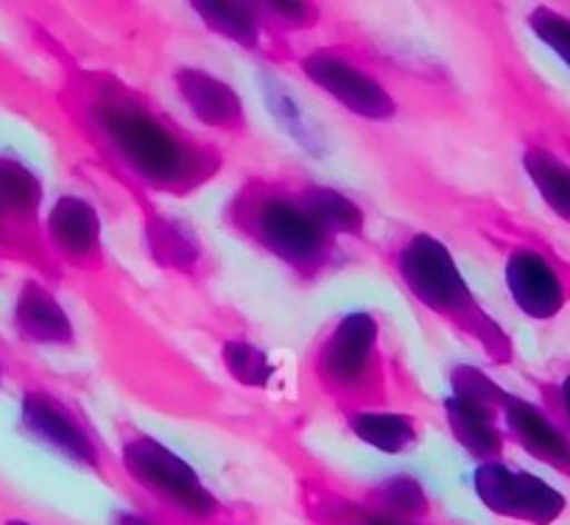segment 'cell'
<instances>
[{
  "instance_id": "83f0119b",
  "label": "cell",
  "mask_w": 570,
  "mask_h": 525,
  "mask_svg": "<svg viewBox=\"0 0 570 525\" xmlns=\"http://www.w3.org/2000/svg\"><path fill=\"white\" fill-rule=\"evenodd\" d=\"M109 525H160L155 517H149V514L142 512H135V508H118V512L112 514V523Z\"/></svg>"
},
{
  "instance_id": "5b68a950",
  "label": "cell",
  "mask_w": 570,
  "mask_h": 525,
  "mask_svg": "<svg viewBox=\"0 0 570 525\" xmlns=\"http://www.w3.org/2000/svg\"><path fill=\"white\" fill-rule=\"evenodd\" d=\"M120 467L131 484L185 525H210L222 517V501L213 495L199 469L174 447L146 430H120Z\"/></svg>"
},
{
  "instance_id": "7c38bea8",
  "label": "cell",
  "mask_w": 570,
  "mask_h": 525,
  "mask_svg": "<svg viewBox=\"0 0 570 525\" xmlns=\"http://www.w3.org/2000/svg\"><path fill=\"white\" fill-rule=\"evenodd\" d=\"M501 425L509 445H518L534 462L570 478V439L540 403L514 392H503Z\"/></svg>"
},
{
  "instance_id": "cb8c5ba5",
  "label": "cell",
  "mask_w": 570,
  "mask_h": 525,
  "mask_svg": "<svg viewBox=\"0 0 570 525\" xmlns=\"http://www.w3.org/2000/svg\"><path fill=\"white\" fill-rule=\"evenodd\" d=\"M531 34L542 42L551 53L562 59L570 70V14L551 7H537L525 14Z\"/></svg>"
},
{
  "instance_id": "ba28073f",
  "label": "cell",
  "mask_w": 570,
  "mask_h": 525,
  "mask_svg": "<svg viewBox=\"0 0 570 525\" xmlns=\"http://www.w3.org/2000/svg\"><path fill=\"white\" fill-rule=\"evenodd\" d=\"M473 492L487 512L514 523L553 525L568 512V497L551 481L503 458L475 464Z\"/></svg>"
},
{
  "instance_id": "4316f807",
  "label": "cell",
  "mask_w": 570,
  "mask_h": 525,
  "mask_svg": "<svg viewBox=\"0 0 570 525\" xmlns=\"http://www.w3.org/2000/svg\"><path fill=\"white\" fill-rule=\"evenodd\" d=\"M342 525H416V523H394V519L377 517V514L366 512L364 506H358V508H353L350 514H344Z\"/></svg>"
},
{
  "instance_id": "e0dca14e",
  "label": "cell",
  "mask_w": 570,
  "mask_h": 525,
  "mask_svg": "<svg viewBox=\"0 0 570 525\" xmlns=\"http://www.w3.org/2000/svg\"><path fill=\"white\" fill-rule=\"evenodd\" d=\"M146 244L157 266L177 275H196L205 266V244L185 218L151 210L146 216Z\"/></svg>"
},
{
  "instance_id": "277c9868",
  "label": "cell",
  "mask_w": 570,
  "mask_h": 525,
  "mask_svg": "<svg viewBox=\"0 0 570 525\" xmlns=\"http://www.w3.org/2000/svg\"><path fill=\"white\" fill-rule=\"evenodd\" d=\"M311 372L344 412L389 408V360L377 314L347 310L338 316L316 341Z\"/></svg>"
},
{
  "instance_id": "f546056e",
  "label": "cell",
  "mask_w": 570,
  "mask_h": 525,
  "mask_svg": "<svg viewBox=\"0 0 570 525\" xmlns=\"http://www.w3.org/2000/svg\"><path fill=\"white\" fill-rule=\"evenodd\" d=\"M3 383H7V360L0 355V388H3Z\"/></svg>"
},
{
  "instance_id": "ac0fdd59",
  "label": "cell",
  "mask_w": 570,
  "mask_h": 525,
  "mask_svg": "<svg viewBox=\"0 0 570 525\" xmlns=\"http://www.w3.org/2000/svg\"><path fill=\"white\" fill-rule=\"evenodd\" d=\"M442 414H445V425L451 430L453 442L470 458H475V464L503 458L509 442L498 414L470 406V403L459 400L453 394H448L445 400H442Z\"/></svg>"
},
{
  "instance_id": "f1b7e54d",
  "label": "cell",
  "mask_w": 570,
  "mask_h": 525,
  "mask_svg": "<svg viewBox=\"0 0 570 525\" xmlns=\"http://www.w3.org/2000/svg\"><path fill=\"white\" fill-rule=\"evenodd\" d=\"M3 525H35V523H31V519H26V517H9Z\"/></svg>"
},
{
  "instance_id": "6da1fadb",
  "label": "cell",
  "mask_w": 570,
  "mask_h": 525,
  "mask_svg": "<svg viewBox=\"0 0 570 525\" xmlns=\"http://www.w3.org/2000/svg\"><path fill=\"white\" fill-rule=\"evenodd\" d=\"M70 109L90 143L137 188L190 196L224 168V151L163 112L115 76L90 73L70 85Z\"/></svg>"
},
{
  "instance_id": "484cf974",
  "label": "cell",
  "mask_w": 570,
  "mask_h": 525,
  "mask_svg": "<svg viewBox=\"0 0 570 525\" xmlns=\"http://www.w3.org/2000/svg\"><path fill=\"white\" fill-rule=\"evenodd\" d=\"M546 397H542V408L553 417V423L568 434L570 439V372L562 375L559 380H553L551 386H546Z\"/></svg>"
},
{
  "instance_id": "44dd1931",
  "label": "cell",
  "mask_w": 570,
  "mask_h": 525,
  "mask_svg": "<svg viewBox=\"0 0 570 525\" xmlns=\"http://www.w3.org/2000/svg\"><path fill=\"white\" fill-rule=\"evenodd\" d=\"M297 190L299 196H303L305 205H308V210L314 212L316 221H320L333 238H364L366 212L353 196L322 182H299Z\"/></svg>"
},
{
  "instance_id": "3957f363",
  "label": "cell",
  "mask_w": 570,
  "mask_h": 525,
  "mask_svg": "<svg viewBox=\"0 0 570 525\" xmlns=\"http://www.w3.org/2000/svg\"><path fill=\"white\" fill-rule=\"evenodd\" d=\"M392 266L405 291L445 325L479 344L492 364L512 360V341L473 291L453 251L440 238L414 232L394 249Z\"/></svg>"
},
{
  "instance_id": "30bf717a",
  "label": "cell",
  "mask_w": 570,
  "mask_h": 525,
  "mask_svg": "<svg viewBox=\"0 0 570 525\" xmlns=\"http://www.w3.org/2000/svg\"><path fill=\"white\" fill-rule=\"evenodd\" d=\"M46 246L51 260L81 275H98L104 255V221L87 196L62 194L46 212Z\"/></svg>"
},
{
  "instance_id": "8fae6325",
  "label": "cell",
  "mask_w": 570,
  "mask_h": 525,
  "mask_svg": "<svg viewBox=\"0 0 570 525\" xmlns=\"http://www.w3.org/2000/svg\"><path fill=\"white\" fill-rule=\"evenodd\" d=\"M503 283L514 308L531 321L557 319L570 303V283L557 262L534 246H514L503 260Z\"/></svg>"
},
{
  "instance_id": "2e32d148",
  "label": "cell",
  "mask_w": 570,
  "mask_h": 525,
  "mask_svg": "<svg viewBox=\"0 0 570 525\" xmlns=\"http://www.w3.org/2000/svg\"><path fill=\"white\" fill-rule=\"evenodd\" d=\"M344 425L361 445L386 453V456H405L416 450L425 436V425L420 417L409 412H394V408L344 412Z\"/></svg>"
},
{
  "instance_id": "7a4b0ae2",
  "label": "cell",
  "mask_w": 570,
  "mask_h": 525,
  "mask_svg": "<svg viewBox=\"0 0 570 525\" xmlns=\"http://www.w3.org/2000/svg\"><path fill=\"white\" fill-rule=\"evenodd\" d=\"M224 224L299 280H316L336 262L338 240L316 221L297 185L249 179L227 201Z\"/></svg>"
},
{
  "instance_id": "7402d4cb",
  "label": "cell",
  "mask_w": 570,
  "mask_h": 525,
  "mask_svg": "<svg viewBox=\"0 0 570 525\" xmlns=\"http://www.w3.org/2000/svg\"><path fill=\"white\" fill-rule=\"evenodd\" d=\"M520 162L548 210L570 224V162L548 146H529Z\"/></svg>"
},
{
  "instance_id": "d6986e66",
  "label": "cell",
  "mask_w": 570,
  "mask_h": 525,
  "mask_svg": "<svg viewBox=\"0 0 570 525\" xmlns=\"http://www.w3.org/2000/svg\"><path fill=\"white\" fill-rule=\"evenodd\" d=\"M207 31L252 53H272L274 31L268 29L261 3H190Z\"/></svg>"
},
{
  "instance_id": "52a82bcc",
  "label": "cell",
  "mask_w": 570,
  "mask_h": 525,
  "mask_svg": "<svg viewBox=\"0 0 570 525\" xmlns=\"http://www.w3.org/2000/svg\"><path fill=\"white\" fill-rule=\"evenodd\" d=\"M299 70L316 90L325 92L355 118L383 123L397 115V98L392 96V90L347 48H314L299 57Z\"/></svg>"
},
{
  "instance_id": "603a6c76",
  "label": "cell",
  "mask_w": 570,
  "mask_h": 525,
  "mask_svg": "<svg viewBox=\"0 0 570 525\" xmlns=\"http://www.w3.org/2000/svg\"><path fill=\"white\" fill-rule=\"evenodd\" d=\"M222 364L235 383L246 388H266L274 380V360L249 338H227L222 344Z\"/></svg>"
},
{
  "instance_id": "d4e9b609",
  "label": "cell",
  "mask_w": 570,
  "mask_h": 525,
  "mask_svg": "<svg viewBox=\"0 0 570 525\" xmlns=\"http://www.w3.org/2000/svg\"><path fill=\"white\" fill-rule=\"evenodd\" d=\"M268 29L274 34H297V31L314 29L322 20V9L316 3H261Z\"/></svg>"
},
{
  "instance_id": "9c48e42d",
  "label": "cell",
  "mask_w": 570,
  "mask_h": 525,
  "mask_svg": "<svg viewBox=\"0 0 570 525\" xmlns=\"http://www.w3.org/2000/svg\"><path fill=\"white\" fill-rule=\"evenodd\" d=\"M20 428L76 467L104 469V447L81 412L46 386H26L20 394Z\"/></svg>"
},
{
  "instance_id": "9a60e30c",
  "label": "cell",
  "mask_w": 570,
  "mask_h": 525,
  "mask_svg": "<svg viewBox=\"0 0 570 525\" xmlns=\"http://www.w3.org/2000/svg\"><path fill=\"white\" fill-rule=\"evenodd\" d=\"M257 87H261L263 103H266L268 115L274 118V123L279 126L283 135L294 140L305 155L322 157L331 151V140H327V131L322 129L320 120L311 115V109L305 107L303 98L294 92V87L272 68H257Z\"/></svg>"
},
{
  "instance_id": "5bb4252c",
  "label": "cell",
  "mask_w": 570,
  "mask_h": 525,
  "mask_svg": "<svg viewBox=\"0 0 570 525\" xmlns=\"http://www.w3.org/2000/svg\"><path fill=\"white\" fill-rule=\"evenodd\" d=\"M12 330L29 347H73L76 327L62 299L42 277L31 275L20 283L12 305Z\"/></svg>"
},
{
  "instance_id": "4fadbf2b",
  "label": "cell",
  "mask_w": 570,
  "mask_h": 525,
  "mask_svg": "<svg viewBox=\"0 0 570 525\" xmlns=\"http://www.w3.org/2000/svg\"><path fill=\"white\" fill-rule=\"evenodd\" d=\"M171 81L196 123L222 135H240L246 129L244 98L227 79L199 65H183L174 70Z\"/></svg>"
},
{
  "instance_id": "8992f818",
  "label": "cell",
  "mask_w": 570,
  "mask_h": 525,
  "mask_svg": "<svg viewBox=\"0 0 570 525\" xmlns=\"http://www.w3.org/2000/svg\"><path fill=\"white\" fill-rule=\"evenodd\" d=\"M42 201L40 174L20 157L0 155V262H23L46 280L57 262L46 246Z\"/></svg>"
},
{
  "instance_id": "ffe728a7",
  "label": "cell",
  "mask_w": 570,
  "mask_h": 525,
  "mask_svg": "<svg viewBox=\"0 0 570 525\" xmlns=\"http://www.w3.org/2000/svg\"><path fill=\"white\" fill-rule=\"evenodd\" d=\"M361 506L377 517L394 519V523L422 525V519L431 517V495L422 481L409 473H392L372 484Z\"/></svg>"
}]
</instances>
